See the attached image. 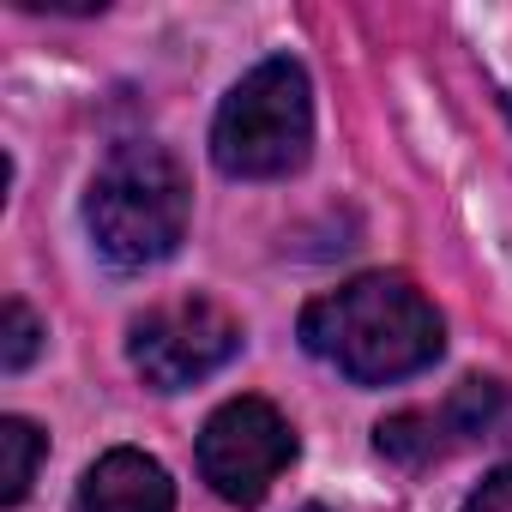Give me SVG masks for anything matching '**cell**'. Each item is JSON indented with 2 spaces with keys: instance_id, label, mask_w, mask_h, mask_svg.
I'll list each match as a JSON object with an SVG mask.
<instances>
[{
  "instance_id": "obj_2",
  "label": "cell",
  "mask_w": 512,
  "mask_h": 512,
  "mask_svg": "<svg viewBox=\"0 0 512 512\" xmlns=\"http://www.w3.org/2000/svg\"><path fill=\"white\" fill-rule=\"evenodd\" d=\"M187 211H193L187 175L151 139H121L103 157V169H97V181L85 193L91 241H97L103 260L121 266V272L163 266L169 253L181 247V235H187Z\"/></svg>"
},
{
  "instance_id": "obj_7",
  "label": "cell",
  "mask_w": 512,
  "mask_h": 512,
  "mask_svg": "<svg viewBox=\"0 0 512 512\" xmlns=\"http://www.w3.org/2000/svg\"><path fill=\"white\" fill-rule=\"evenodd\" d=\"M446 440L476 446V440H512V386L500 380H458V392L440 404Z\"/></svg>"
},
{
  "instance_id": "obj_1",
  "label": "cell",
  "mask_w": 512,
  "mask_h": 512,
  "mask_svg": "<svg viewBox=\"0 0 512 512\" xmlns=\"http://www.w3.org/2000/svg\"><path fill=\"white\" fill-rule=\"evenodd\" d=\"M302 344L356 386H392L446 350V326L410 278L368 272L302 314Z\"/></svg>"
},
{
  "instance_id": "obj_12",
  "label": "cell",
  "mask_w": 512,
  "mask_h": 512,
  "mask_svg": "<svg viewBox=\"0 0 512 512\" xmlns=\"http://www.w3.org/2000/svg\"><path fill=\"white\" fill-rule=\"evenodd\" d=\"M302 512H326V506H302Z\"/></svg>"
},
{
  "instance_id": "obj_3",
  "label": "cell",
  "mask_w": 512,
  "mask_h": 512,
  "mask_svg": "<svg viewBox=\"0 0 512 512\" xmlns=\"http://www.w3.org/2000/svg\"><path fill=\"white\" fill-rule=\"evenodd\" d=\"M314 151V85L308 67L272 55L241 73L211 121V157L235 181H278L296 175Z\"/></svg>"
},
{
  "instance_id": "obj_8",
  "label": "cell",
  "mask_w": 512,
  "mask_h": 512,
  "mask_svg": "<svg viewBox=\"0 0 512 512\" xmlns=\"http://www.w3.org/2000/svg\"><path fill=\"white\" fill-rule=\"evenodd\" d=\"M374 446H380L386 458L410 464V470H416V464H434V458L452 452L440 410H398V416H386V422L374 428Z\"/></svg>"
},
{
  "instance_id": "obj_9",
  "label": "cell",
  "mask_w": 512,
  "mask_h": 512,
  "mask_svg": "<svg viewBox=\"0 0 512 512\" xmlns=\"http://www.w3.org/2000/svg\"><path fill=\"white\" fill-rule=\"evenodd\" d=\"M43 452H49V434H43L37 422H25V416H7V422H0V458H7V470H0V500H7V506H19V500L31 494Z\"/></svg>"
},
{
  "instance_id": "obj_11",
  "label": "cell",
  "mask_w": 512,
  "mask_h": 512,
  "mask_svg": "<svg viewBox=\"0 0 512 512\" xmlns=\"http://www.w3.org/2000/svg\"><path fill=\"white\" fill-rule=\"evenodd\" d=\"M458 512H512V464H500L494 476H482V482L464 494Z\"/></svg>"
},
{
  "instance_id": "obj_10",
  "label": "cell",
  "mask_w": 512,
  "mask_h": 512,
  "mask_svg": "<svg viewBox=\"0 0 512 512\" xmlns=\"http://www.w3.org/2000/svg\"><path fill=\"white\" fill-rule=\"evenodd\" d=\"M43 320L25 308V302H7V314H0V368L7 374H25L31 362H37V350H43Z\"/></svg>"
},
{
  "instance_id": "obj_4",
  "label": "cell",
  "mask_w": 512,
  "mask_h": 512,
  "mask_svg": "<svg viewBox=\"0 0 512 512\" xmlns=\"http://www.w3.org/2000/svg\"><path fill=\"white\" fill-rule=\"evenodd\" d=\"M241 356V320L217 296L151 302L127 326V362L151 392H187Z\"/></svg>"
},
{
  "instance_id": "obj_6",
  "label": "cell",
  "mask_w": 512,
  "mask_h": 512,
  "mask_svg": "<svg viewBox=\"0 0 512 512\" xmlns=\"http://www.w3.org/2000/svg\"><path fill=\"white\" fill-rule=\"evenodd\" d=\"M73 512H175V482L151 452L115 446L79 476Z\"/></svg>"
},
{
  "instance_id": "obj_5",
  "label": "cell",
  "mask_w": 512,
  "mask_h": 512,
  "mask_svg": "<svg viewBox=\"0 0 512 512\" xmlns=\"http://www.w3.org/2000/svg\"><path fill=\"white\" fill-rule=\"evenodd\" d=\"M296 464V428L266 398H229L199 428V476L229 506H260Z\"/></svg>"
}]
</instances>
